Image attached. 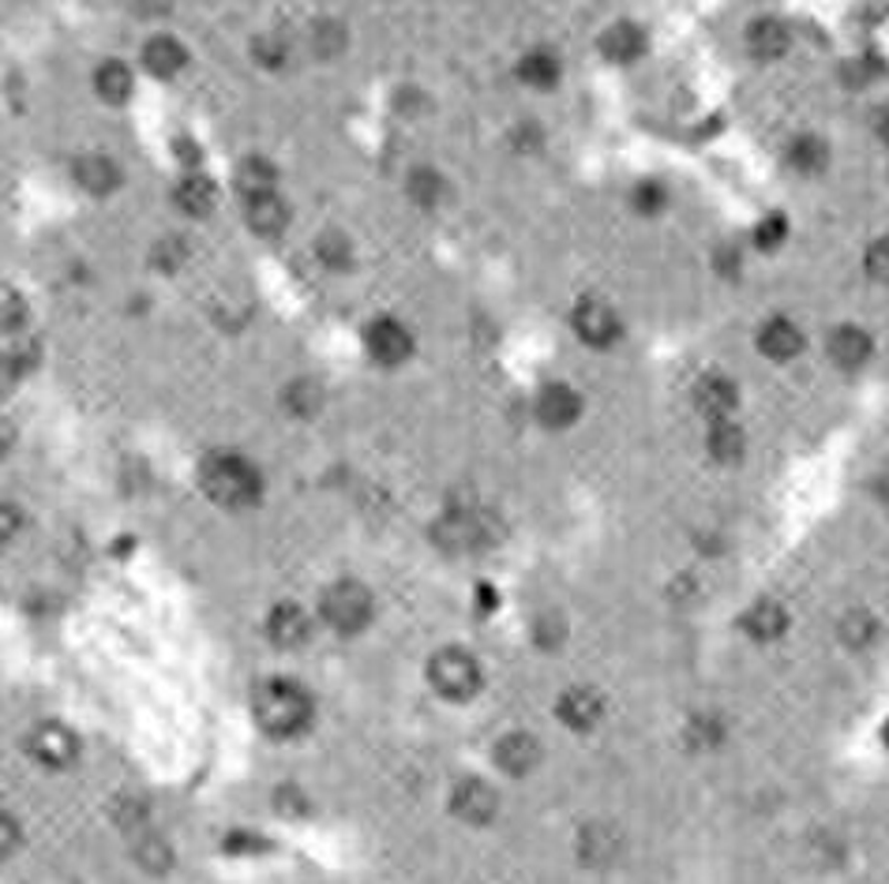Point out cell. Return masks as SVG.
I'll return each mask as SVG.
<instances>
[{
	"label": "cell",
	"instance_id": "6da1fadb",
	"mask_svg": "<svg viewBox=\"0 0 889 884\" xmlns=\"http://www.w3.org/2000/svg\"><path fill=\"white\" fill-rule=\"evenodd\" d=\"M199 488L207 491L210 502L229 510L252 507L263 491V480H259L256 465L240 454H210L199 465Z\"/></svg>",
	"mask_w": 889,
	"mask_h": 884
},
{
	"label": "cell",
	"instance_id": "7a4b0ae2",
	"mask_svg": "<svg viewBox=\"0 0 889 884\" xmlns=\"http://www.w3.org/2000/svg\"><path fill=\"white\" fill-rule=\"evenodd\" d=\"M256 720L267 735L275 738H293L301 735L308 720H312V701L297 683L275 678V683L259 686L256 694Z\"/></svg>",
	"mask_w": 889,
	"mask_h": 884
},
{
	"label": "cell",
	"instance_id": "3957f363",
	"mask_svg": "<svg viewBox=\"0 0 889 884\" xmlns=\"http://www.w3.org/2000/svg\"><path fill=\"white\" fill-rule=\"evenodd\" d=\"M319 611H323V623L338 634H361L372 623V592L361 581H338L323 592Z\"/></svg>",
	"mask_w": 889,
	"mask_h": 884
},
{
	"label": "cell",
	"instance_id": "277c9868",
	"mask_svg": "<svg viewBox=\"0 0 889 884\" xmlns=\"http://www.w3.org/2000/svg\"><path fill=\"white\" fill-rule=\"evenodd\" d=\"M428 683L447 701H469L480 689V664L466 648H440L428 664Z\"/></svg>",
	"mask_w": 889,
	"mask_h": 884
},
{
	"label": "cell",
	"instance_id": "5b68a950",
	"mask_svg": "<svg viewBox=\"0 0 889 884\" xmlns=\"http://www.w3.org/2000/svg\"><path fill=\"white\" fill-rule=\"evenodd\" d=\"M27 750H31L34 761L45 765V769H72L75 757H80V738L68 731L64 724H42V727H34Z\"/></svg>",
	"mask_w": 889,
	"mask_h": 884
},
{
	"label": "cell",
	"instance_id": "8992f818",
	"mask_svg": "<svg viewBox=\"0 0 889 884\" xmlns=\"http://www.w3.org/2000/svg\"><path fill=\"white\" fill-rule=\"evenodd\" d=\"M364 342H369L372 361L386 367H399L402 361H410V353H413L410 330L402 323H394V319H375L369 326V334H364Z\"/></svg>",
	"mask_w": 889,
	"mask_h": 884
},
{
	"label": "cell",
	"instance_id": "52a82bcc",
	"mask_svg": "<svg viewBox=\"0 0 889 884\" xmlns=\"http://www.w3.org/2000/svg\"><path fill=\"white\" fill-rule=\"evenodd\" d=\"M451 810L466 824H488L499 810V794L485 780H462L451 794Z\"/></svg>",
	"mask_w": 889,
	"mask_h": 884
},
{
	"label": "cell",
	"instance_id": "ba28073f",
	"mask_svg": "<svg viewBox=\"0 0 889 884\" xmlns=\"http://www.w3.org/2000/svg\"><path fill=\"white\" fill-rule=\"evenodd\" d=\"M575 330L586 345L604 349L620 337V319H616V312L604 300H582V304L575 308Z\"/></svg>",
	"mask_w": 889,
	"mask_h": 884
},
{
	"label": "cell",
	"instance_id": "9c48e42d",
	"mask_svg": "<svg viewBox=\"0 0 889 884\" xmlns=\"http://www.w3.org/2000/svg\"><path fill=\"white\" fill-rule=\"evenodd\" d=\"M556 716H559V720H564L567 727H571V731L586 735V731H593V727L601 724L604 701H601V694H597V689L575 686V689H567V694L559 697Z\"/></svg>",
	"mask_w": 889,
	"mask_h": 884
},
{
	"label": "cell",
	"instance_id": "30bf717a",
	"mask_svg": "<svg viewBox=\"0 0 889 884\" xmlns=\"http://www.w3.org/2000/svg\"><path fill=\"white\" fill-rule=\"evenodd\" d=\"M578 416H582V397H578L571 386L556 383V386H545L537 397V420L545 427H552V431H564V427H571Z\"/></svg>",
	"mask_w": 889,
	"mask_h": 884
},
{
	"label": "cell",
	"instance_id": "8fae6325",
	"mask_svg": "<svg viewBox=\"0 0 889 884\" xmlns=\"http://www.w3.org/2000/svg\"><path fill=\"white\" fill-rule=\"evenodd\" d=\"M578 854H582L586 866H612L623 854V835L608 821H593L578 835Z\"/></svg>",
	"mask_w": 889,
	"mask_h": 884
},
{
	"label": "cell",
	"instance_id": "7c38bea8",
	"mask_svg": "<svg viewBox=\"0 0 889 884\" xmlns=\"http://www.w3.org/2000/svg\"><path fill=\"white\" fill-rule=\"evenodd\" d=\"M485 529H488L485 518H477V513H469V510H454L436 524V540L447 551H469L485 543Z\"/></svg>",
	"mask_w": 889,
	"mask_h": 884
},
{
	"label": "cell",
	"instance_id": "4fadbf2b",
	"mask_svg": "<svg viewBox=\"0 0 889 884\" xmlns=\"http://www.w3.org/2000/svg\"><path fill=\"white\" fill-rule=\"evenodd\" d=\"M540 761V742L526 731H510L496 742V765L507 776H529Z\"/></svg>",
	"mask_w": 889,
	"mask_h": 884
},
{
	"label": "cell",
	"instance_id": "5bb4252c",
	"mask_svg": "<svg viewBox=\"0 0 889 884\" xmlns=\"http://www.w3.org/2000/svg\"><path fill=\"white\" fill-rule=\"evenodd\" d=\"M267 637L278 648H301L312 637V623H308V615L297 604H278L267 618Z\"/></svg>",
	"mask_w": 889,
	"mask_h": 884
},
{
	"label": "cell",
	"instance_id": "9a60e30c",
	"mask_svg": "<svg viewBox=\"0 0 889 884\" xmlns=\"http://www.w3.org/2000/svg\"><path fill=\"white\" fill-rule=\"evenodd\" d=\"M694 402H699V413L710 416V420H728V413L740 405V391L732 378L705 375L702 383L694 386Z\"/></svg>",
	"mask_w": 889,
	"mask_h": 884
},
{
	"label": "cell",
	"instance_id": "2e32d148",
	"mask_svg": "<svg viewBox=\"0 0 889 884\" xmlns=\"http://www.w3.org/2000/svg\"><path fill=\"white\" fill-rule=\"evenodd\" d=\"M75 184L91 196H110L113 188L121 184V169L113 158L105 154H86V158L75 162Z\"/></svg>",
	"mask_w": 889,
	"mask_h": 884
},
{
	"label": "cell",
	"instance_id": "e0dca14e",
	"mask_svg": "<svg viewBox=\"0 0 889 884\" xmlns=\"http://www.w3.org/2000/svg\"><path fill=\"white\" fill-rule=\"evenodd\" d=\"M829 356H834L837 367H845V372H852L871 356V334L859 326H837L834 334H829Z\"/></svg>",
	"mask_w": 889,
	"mask_h": 884
},
{
	"label": "cell",
	"instance_id": "ac0fdd59",
	"mask_svg": "<svg viewBox=\"0 0 889 884\" xmlns=\"http://www.w3.org/2000/svg\"><path fill=\"white\" fill-rule=\"evenodd\" d=\"M758 349L769 361H792V356L804 349V334H799V326H792L788 319H769V323L758 330Z\"/></svg>",
	"mask_w": 889,
	"mask_h": 884
},
{
	"label": "cell",
	"instance_id": "d6986e66",
	"mask_svg": "<svg viewBox=\"0 0 889 884\" xmlns=\"http://www.w3.org/2000/svg\"><path fill=\"white\" fill-rule=\"evenodd\" d=\"M185 61H188L185 45H180L177 38H169V34L151 38L147 50H143V64H147V72L158 75V80H173V75L185 67Z\"/></svg>",
	"mask_w": 889,
	"mask_h": 884
},
{
	"label": "cell",
	"instance_id": "ffe728a7",
	"mask_svg": "<svg viewBox=\"0 0 889 884\" xmlns=\"http://www.w3.org/2000/svg\"><path fill=\"white\" fill-rule=\"evenodd\" d=\"M245 214H248V226H252L259 237H275V232L286 229L289 221V210L286 202L275 196V191H263V196H252L245 202Z\"/></svg>",
	"mask_w": 889,
	"mask_h": 884
},
{
	"label": "cell",
	"instance_id": "44dd1931",
	"mask_svg": "<svg viewBox=\"0 0 889 884\" xmlns=\"http://www.w3.org/2000/svg\"><path fill=\"white\" fill-rule=\"evenodd\" d=\"M601 50H604L608 61L631 64V61H638V56L645 53V34L638 31L634 23H616V27H608V31L601 34Z\"/></svg>",
	"mask_w": 889,
	"mask_h": 884
},
{
	"label": "cell",
	"instance_id": "7402d4cb",
	"mask_svg": "<svg viewBox=\"0 0 889 884\" xmlns=\"http://www.w3.org/2000/svg\"><path fill=\"white\" fill-rule=\"evenodd\" d=\"M743 630L755 641H777L788 630V615L777 600H758V604L743 615Z\"/></svg>",
	"mask_w": 889,
	"mask_h": 884
},
{
	"label": "cell",
	"instance_id": "603a6c76",
	"mask_svg": "<svg viewBox=\"0 0 889 884\" xmlns=\"http://www.w3.org/2000/svg\"><path fill=\"white\" fill-rule=\"evenodd\" d=\"M132 859L139 862V866L147 870V873H154V877L169 873V866H173V851H169V843L162 840V835H154L151 829L132 835Z\"/></svg>",
	"mask_w": 889,
	"mask_h": 884
},
{
	"label": "cell",
	"instance_id": "cb8c5ba5",
	"mask_svg": "<svg viewBox=\"0 0 889 884\" xmlns=\"http://www.w3.org/2000/svg\"><path fill=\"white\" fill-rule=\"evenodd\" d=\"M788 31H785V23L781 19H758V23H751V31H747V45H751V53L762 56V61H773V56H781L788 50Z\"/></svg>",
	"mask_w": 889,
	"mask_h": 884
},
{
	"label": "cell",
	"instance_id": "d4e9b609",
	"mask_svg": "<svg viewBox=\"0 0 889 884\" xmlns=\"http://www.w3.org/2000/svg\"><path fill=\"white\" fill-rule=\"evenodd\" d=\"M215 202H218V188L210 184L207 177H188V180H180V188H177V207L192 214V218H207L210 210H215Z\"/></svg>",
	"mask_w": 889,
	"mask_h": 884
},
{
	"label": "cell",
	"instance_id": "484cf974",
	"mask_svg": "<svg viewBox=\"0 0 889 884\" xmlns=\"http://www.w3.org/2000/svg\"><path fill=\"white\" fill-rule=\"evenodd\" d=\"M710 454L717 458L721 465H736L743 458V450H747V439H743V431L736 424H728V420H717L713 424V431H710Z\"/></svg>",
	"mask_w": 889,
	"mask_h": 884
},
{
	"label": "cell",
	"instance_id": "4316f807",
	"mask_svg": "<svg viewBox=\"0 0 889 884\" xmlns=\"http://www.w3.org/2000/svg\"><path fill=\"white\" fill-rule=\"evenodd\" d=\"M94 86H99V94L110 105H121L132 94V72H128V64H124V61H105L99 67V75H94Z\"/></svg>",
	"mask_w": 889,
	"mask_h": 884
},
{
	"label": "cell",
	"instance_id": "83f0119b",
	"mask_svg": "<svg viewBox=\"0 0 889 884\" xmlns=\"http://www.w3.org/2000/svg\"><path fill=\"white\" fill-rule=\"evenodd\" d=\"M559 61L548 50H537V53H529L526 61L518 64V80L521 83H529V86H540V91H548V86H556L559 83Z\"/></svg>",
	"mask_w": 889,
	"mask_h": 884
},
{
	"label": "cell",
	"instance_id": "f1b7e54d",
	"mask_svg": "<svg viewBox=\"0 0 889 884\" xmlns=\"http://www.w3.org/2000/svg\"><path fill=\"white\" fill-rule=\"evenodd\" d=\"M275 180H278V173L267 158H245V165L237 169V184H240V191H245V199L275 191Z\"/></svg>",
	"mask_w": 889,
	"mask_h": 884
},
{
	"label": "cell",
	"instance_id": "f546056e",
	"mask_svg": "<svg viewBox=\"0 0 889 884\" xmlns=\"http://www.w3.org/2000/svg\"><path fill=\"white\" fill-rule=\"evenodd\" d=\"M788 162H792V169H799V173L826 169V162H829L826 139H818V135H799V139L792 143V150H788Z\"/></svg>",
	"mask_w": 889,
	"mask_h": 884
},
{
	"label": "cell",
	"instance_id": "4dcf8cb0",
	"mask_svg": "<svg viewBox=\"0 0 889 884\" xmlns=\"http://www.w3.org/2000/svg\"><path fill=\"white\" fill-rule=\"evenodd\" d=\"M113 821H117L128 835L147 832V821H151L147 799H139V794H121V799L113 802Z\"/></svg>",
	"mask_w": 889,
	"mask_h": 884
},
{
	"label": "cell",
	"instance_id": "1f68e13d",
	"mask_svg": "<svg viewBox=\"0 0 889 884\" xmlns=\"http://www.w3.org/2000/svg\"><path fill=\"white\" fill-rule=\"evenodd\" d=\"M410 199H417L421 207H436V202L443 199V191H447V184H443V177L436 169H417V173H410Z\"/></svg>",
	"mask_w": 889,
	"mask_h": 884
},
{
	"label": "cell",
	"instance_id": "d6a6232c",
	"mask_svg": "<svg viewBox=\"0 0 889 884\" xmlns=\"http://www.w3.org/2000/svg\"><path fill=\"white\" fill-rule=\"evenodd\" d=\"M319 405H323V391L312 383V378H301V383H293L286 391V409L297 413V416H312Z\"/></svg>",
	"mask_w": 889,
	"mask_h": 884
},
{
	"label": "cell",
	"instance_id": "836d02e7",
	"mask_svg": "<svg viewBox=\"0 0 889 884\" xmlns=\"http://www.w3.org/2000/svg\"><path fill=\"white\" fill-rule=\"evenodd\" d=\"M871 637H875V618L867 615L864 607H852L845 618H840V641H848L852 648L867 645Z\"/></svg>",
	"mask_w": 889,
	"mask_h": 884
},
{
	"label": "cell",
	"instance_id": "e575fe53",
	"mask_svg": "<svg viewBox=\"0 0 889 884\" xmlns=\"http://www.w3.org/2000/svg\"><path fill=\"white\" fill-rule=\"evenodd\" d=\"M785 237H788V221L781 218V214H769V218H762L758 229H755V245L762 251H777L781 245H785Z\"/></svg>",
	"mask_w": 889,
	"mask_h": 884
},
{
	"label": "cell",
	"instance_id": "d590c367",
	"mask_svg": "<svg viewBox=\"0 0 889 884\" xmlns=\"http://www.w3.org/2000/svg\"><path fill=\"white\" fill-rule=\"evenodd\" d=\"M185 259H188L185 240H162V245L154 248V256H151L154 267H158V270H166V274H173V270H180V267H185Z\"/></svg>",
	"mask_w": 889,
	"mask_h": 884
},
{
	"label": "cell",
	"instance_id": "8d00e7d4",
	"mask_svg": "<svg viewBox=\"0 0 889 884\" xmlns=\"http://www.w3.org/2000/svg\"><path fill=\"white\" fill-rule=\"evenodd\" d=\"M252 56L263 67H270V72H275V67L286 64V45L278 42V38H256V42H252Z\"/></svg>",
	"mask_w": 889,
	"mask_h": 884
},
{
	"label": "cell",
	"instance_id": "74e56055",
	"mask_svg": "<svg viewBox=\"0 0 889 884\" xmlns=\"http://www.w3.org/2000/svg\"><path fill=\"white\" fill-rule=\"evenodd\" d=\"M867 274L889 285V240H875L871 251H867Z\"/></svg>",
	"mask_w": 889,
	"mask_h": 884
},
{
	"label": "cell",
	"instance_id": "f35d334b",
	"mask_svg": "<svg viewBox=\"0 0 889 884\" xmlns=\"http://www.w3.org/2000/svg\"><path fill=\"white\" fill-rule=\"evenodd\" d=\"M19 840H23V832H19V821L12 813L0 810V859H8V854H15Z\"/></svg>",
	"mask_w": 889,
	"mask_h": 884
},
{
	"label": "cell",
	"instance_id": "ab89813d",
	"mask_svg": "<svg viewBox=\"0 0 889 884\" xmlns=\"http://www.w3.org/2000/svg\"><path fill=\"white\" fill-rule=\"evenodd\" d=\"M634 207L642 210V214H657L664 207V191H661V184H638V191H634Z\"/></svg>",
	"mask_w": 889,
	"mask_h": 884
},
{
	"label": "cell",
	"instance_id": "60d3db41",
	"mask_svg": "<svg viewBox=\"0 0 889 884\" xmlns=\"http://www.w3.org/2000/svg\"><path fill=\"white\" fill-rule=\"evenodd\" d=\"M23 529V513L12 502H0V548H4L8 540L15 537V532Z\"/></svg>",
	"mask_w": 889,
	"mask_h": 884
},
{
	"label": "cell",
	"instance_id": "b9f144b4",
	"mask_svg": "<svg viewBox=\"0 0 889 884\" xmlns=\"http://www.w3.org/2000/svg\"><path fill=\"white\" fill-rule=\"evenodd\" d=\"M319 256L331 262V267H345L350 262V245L342 237H323L319 240Z\"/></svg>",
	"mask_w": 889,
	"mask_h": 884
},
{
	"label": "cell",
	"instance_id": "7bdbcfd3",
	"mask_svg": "<svg viewBox=\"0 0 889 884\" xmlns=\"http://www.w3.org/2000/svg\"><path fill=\"white\" fill-rule=\"evenodd\" d=\"M537 641H540V645H548V648L564 645V623H559V615L540 618V623H537Z\"/></svg>",
	"mask_w": 889,
	"mask_h": 884
},
{
	"label": "cell",
	"instance_id": "ee69618b",
	"mask_svg": "<svg viewBox=\"0 0 889 884\" xmlns=\"http://www.w3.org/2000/svg\"><path fill=\"white\" fill-rule=\"evenodd\" d=\"M23 323H27V304L19 297H8L4 304H0V326L15 330V326H23Z\"/></svg>",
	"mask_w": 889,
	"mask_h": 884
},
{
	"label": "cell",
	"instance_id": "f6af8a7d",
	"mask_svg": "<svg viewBox=\"0 0 889 884\" xmlns=\"http://www.w3.org/2000/svg\"><path fill=\"white\" fill-rule=\"evenodd\" d=\"M278 810L289 813V818H301V813L308 810V802L301 799L297 787H282V791H278Z\"/></svg>",
	"mask_w": 889,
	"mask_h": 884
},
{
	"label": "cell",
	"instance_id": "bcb514c9",
	"mask_svg": "<svg viewBox=\"0 0 889 884\" xmlns=\"http://www.w3.org/2000/svg\"><path fill=\"white\" fill-rule=\"evenodd\" d=\"M252 847H263V840H256V835H245V832H237V835H229V840H226V851L229 854H252Z\"/></svg>",
	"mask_w": 889,
	"mask_h": 884
},
{
	"label": "cell",
	"instance_id": "7dc6e473",
	"mask_svg": "<svg viewBox=\"0 0 889 884\" xmlns=\"http://www.w3.org/2000/svg\"><path fill=\"white\" fill-rule=\"evenodd\" d=\"M875 132H878V139L889 143V110H878L875 113Z\"/></svg>",
	"mask_w": 889,
	"mask_h": 884
},
{
	"label": "cell",
	"instance_id": "c3c4849f",
	"mask_svg": "<svg viewBox=\"0 0 889 884\" xmlns=\"http://www.w3.org/2000/svg\"><path fill=\"white\" fill-rule=\"evenodd\" d=\"M177 150H180V158H188V165L199 162V150H196V143H192V139H180Z\"/></svg>",
	"mask_w": 889,
	"mask_h": 884
},
{
	"label": "cell",
	"instance_id": "681fc988",
	"mask_svg": "<svg viewBox=\"0 0 889 884\" xmlns=\"http://www.w3.org/2000/svg\"><path fill=\"white\" fill-rule=\"evenodd\" d=\"M8 446H12V427H8L4 420H0V454H4Z\"/></svg>",
	"mask_w": 889,
	"mask_h": 884
},
{
	"label": "cell",
	"instance_id": "f907efd6",
	"mask_svg": "<svg viewBox=\"0 0 889 884\" xmlns=\"http://www.w3.org/2000/svg\"><path fill=\"white\" fill-rule=\"evenodd\" d=\"M875 488H878V495H882V499L889 502V469H886L882 476H878V483H875Z\"/></svg>",
	"mask_w": 889,
	"mask_h": 884
},
{
	"label": "cell",
	"instance_id": "816d5d0a",
	"mask_svg": "<svg viewBox=\"0 0 889 884\" xmlns=\"http://www.w3.org/2000/svg\"><path fill=\"white\" fill-rule=\"evenodd\" d=\"M886 746H889V724H886Z\"/></svg>",
	"mask_w": 889,
	"mask_h": 884
}]
</instances>
